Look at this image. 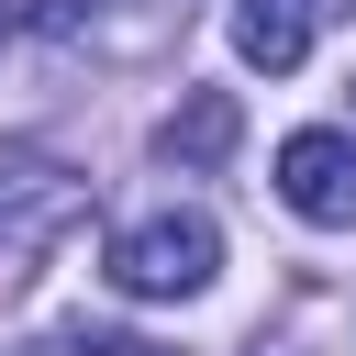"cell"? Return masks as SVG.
Returning a JSON list of instances; mask_svg holds the SVG:
<instances>
[{
    "instance_id": "cell-3",
    "label": "cell",
    "mask_w": 356,
    "mask_h": 356,
    "mask_svg": "<svg viewBox=\"0 0 356 356\" xmlns=\"http://www.w3.org/2000/svg\"><path fill=\"white\" fill-rule=\"evenodd\" d=\"M312 22H323V0H234V56L267 67V78H289L312 56Z\"/></svg>"
},
{
    "instance_id": "cell-5",
    "label": "cell",
    "mask_w": 356,
    "mask_h": 356,
    "mask_svg": "<svg viewBox=\"0 0 356 356\" xmlns=\"http://www.w3.org/2000/svg\"><path fill=\"white\" fill-rule=\"evenodd\" d=\"M78 356H167L156 334H78Z\"/></svg>"
},
{
    "instance_id": "cell-1",
    "label": "cell",
    "mask_w": 356,
    "mask_h": 356,
    "mask_svg": "<svg viewBox=\"0 0 356 356\" xmlns=\"http://www.w3.org/2000/svg\"><path fill=\"white\" fill-rule=\"evenodd\" d=\"M211 267H222L211 211H145V222L111 234V289L122 300H189V289H211Z\"/></svg>"
},
{
    "instance_id": "cell-2",
    "label": "cell",
    "mask_w": 356,
    "mask_h": 356,
    "mask_svg": "<svg viewBox=\"0 0 356 356\" xmlns=\"http://www.w3.org/2000/svg\"><path fill=\"white\" fill-rule=\"evenodd\" d=\"M278 200H289L300 222L345 234V222H356V134H334V122H300V134L278 145Z\"/></svg>"
},
{
    "instance_id": "cell-4",
    "label": "cell",
    "mask_w": 356,
    "mask_h": 356,
    "mask_svg": "<svg viewBox=\"0 0 356 356\" xmlns=\"http://www.w3.org/2000/svg\"><path fill=\"white\" fill-rule=\"evenodd\" d=\"M156 156H167V167H222V156H234V89H189V100L156 122Z\"/></svg>"
}]
</instances>
